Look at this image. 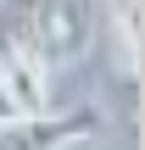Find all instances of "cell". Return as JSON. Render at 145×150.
I'll return each mask as SVG.
<instances>
[{"mask_svg":"<svg viewBox=\"0 0 145 150\" xmlns=\"http://www.w3.org/2000/svg\"><path fill=\"white\" fill-rule=\"evenodd\" d=\"M6 117H17V100H11V89L0 83V122H6Z\"/></svg>","mask_w":145,"mask_h":150,"instance_id":"3957f363","label":"cell"},{"mask_svg":"<svg viewBox=\"0 0 145 150\" xmlns=\"http://www.w3.org/2000/svg\"><path fill=\"white\" fill-rule=\"evenodd\" d=\"M101 128L95 111H17L0 122V150H61L73 139H89Z\"/></svg>","mask_w":145,"mask_h":150,"instance_id":"7a4b0ae2","label":"cell"},{"mask_svg":"<svg viewBox=\"0 0 145 150\" xmlns=\"http://www.w3.org/2000/svg\"><path fill=\"white\" fill-rule=\"evenodd\" d=\"M101 33V0H0V67H73Z\"/></svg>","mask_w":145,"mask_h":150,"instance_id":"6da1fadb","label":"cell"},{"mask_svg":"<svg viewBox=\"0 0 145 150\" xmlns=\"http://www.w3.org/2000/svg\"><path fill=\"white\" fill-rule=\"evenodd\" d=\"M61 150H89V139H73V145H61Z\"/></svg>","mask_w":145,"mask_h":150,"instance_id":"277c9868","label":"cell"}]
</instances>
